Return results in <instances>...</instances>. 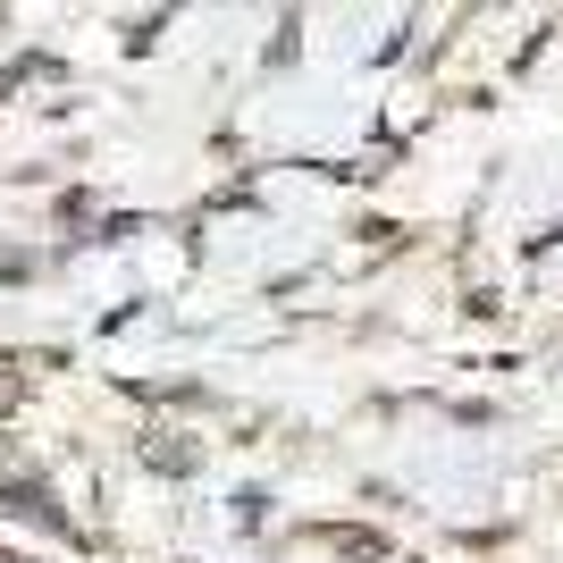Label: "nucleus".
Listing matches in <instances>:
<instances>
[]
</instances>
